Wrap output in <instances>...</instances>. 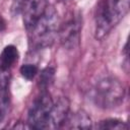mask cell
<instances>
[{"mask_svg":"<svg viewBox=\"0 0 130 130\" xmlns=\"http://www.w3.org/2000/svg\"><path fill=\"white\" fill-rule=\"evenodd\" d=\"M60 18L53 6L48 5L43 15L28 28L29 45L34 50L50 47L56 40L60 29Z\"/></svg>","mask_w":130,"mask_h":130,"instance_id":"cell-1","label":"cell"},{"mask_svg":"<svg viewBox=\"0 0 130 130\" xmlns=\"http://www.w3.org/2000/svg\"><path fill=\"white\" fill-rule=\"evenodd\" d=\"M130 0H102L96 8L94 36L103 40L129 10Z\"/></svg>","mask_w":130,"mask_h":130,"instance_id":"cell-2","label":"cell"},{"mask_svg":"<svg viewBox=\"0 0 130 130\" xmlns=\"http://www.w3.org/2000/svg\"><path fill=\"white\" fill-rule=\"evenodd\" d=\"M125 87L114 76H107L98 81L93 88L94 104L102 109H114L123 103Z\"/></svg>","mask_w":130,"mask_h":130,"instance_id":"cell-3","label":"cell"},{"mask_svg":"<svg viewBox=\"0 0 130 130\" xmlns=\"http://www.w3.org/2000/svg\"><path fill=\"white\" fill-rule=\"evenodd\" d=\"M53 100L47 90H41L29 108L27 115V123L29 128L48 129L50 112L53 107Z\"/></svg>","mask_w":130,"mask_h":130,"instance_id":"cell-4","label":"cell"},{"mask_svg":"<svg viewBox=\"0 0 130 130\" xmlns=\"http://www.w3.org/2000/svg\"><path fill=\"white\" fill-rule=\"evenodd\" d=\"M81 26V18L76 14L71 16L65 23L60 25L58 35L60 36V42L64 48L72 50L79 45Z\"/></svg>","mask_w":130,"mask_h":130,"instance_id":"cell-5","label":"cell"},{"mask_svg":"<svg viewBox=\"0 0 130 130\" xmlns=\"http://www.w3.org/2000/svg\"><path fill=\"white\" fill-rule=\"evenodd\" d=\"M48 7V0H21L20 12L25 27L30 28Z\"/></svg>","mask_w":130,"mask_h":130,"instance_id":"cell-6","label":"cell"},{"mask_svg":"<svg viewBox=\"0 0 130 130\" xmlns=\"http://www.w3.org/2000/svg\"><path fill=\"white\" fill-rule=\"evenodd\" d=\"M69 101L67 98H59L52 107V110L50 112L49 116V122H48V129H55V128H60L64 125L68 113H69Z\"/></svg>","mask_w":130,"mask_h":130,"instance_id":"cell-7","label":"cell"},{"mask_svg":"<svg viewBox=\"0 0 130 130\" xmlns=\"http://www.w3.org/2000/svg\"><path fill=\"white\" fill-rule=\"evenodd\" d=\"M92 122L90 117L84 111H77L72 115H68L64 126L68 129H89Z\"/></svg>","mask_w":130,"mask_h":130,"instance_id":"cell-8","label":"cell"},{"mask_svg":"<svg viewBox=\"0 0 130 130\" xmlns=\"http://www.w3.org/2000/svg\"><path fill=\"white\" fill-rule=\"evenodd\" d=\"M19 57L18 50L13 45L6 46L0 54V67L9 69L12 65H14Z\"/></svg>","mask_w":130,"mask_h":130,"instance_id":"cell-9","label":"cell"},{"mask_svg":"<svg viewBox=\"0 0 130 130\" xmlns=\"http://www.w3.org/2000/svg\"><path fill=\"white\" fill-rule=\"evenodd\" d=\"M10 73L8 69L0 67V104H4L8 98Z\"/></svg>","mask_w":130,"mask_h":130,"instance_id":"cell-10","label":"cell"},{"mask_svg":"<svg viewBox=\"0 0 130 130\" xmlns=\"http://www.w3.org/2000/svg\"><path fill=\"white\" fill-rule=\"evenodd\" d=\"M55 76V70L52 67H47L42 70L39 78V85L41 90H47L48 87L53 83Z\"/></svg>","mask_w":130,"mask_h":130,"instance_id":"cell-11","label":"cell"},{"mask_svg":"<svg viewBox=\"0 0 130 130\" xmlns=\"http://www.w3.org/2000/svg\"><path fill=\"white\" fill-rule=\"evenodd\" d=\"M98 128L100 129H117V130H126L128 129V125L119 119H106L100 122V124L98 125Z\"/></svg>","mask_w":130,"mask_h":130,"instance_id":"cell-12","label":"cell"},{"mask_svg":"<svg viewBox=\"0 0 130 130\" xmlns=\"http://www.w3.org/2000/svg\"><path fill=\"white\" fill-rule=\"evenodd\" d=\"M20 74L27 80H31L38 74V67L34 64H24L19 69Z\"/></svg>","mask_w":130,"mask_h":130,"instance_id":"cell-13","label":"cell"},{"mask_svg":"<svg viewBox=\"0 0 130 130\" xmlns=\"http://www.w3.org/2000/svg\"><path fill=\"white\" fill-rule=\"evenodd\" d=\"M1 116H2V111H1V108H0V120H1Z\"/></svg>","mask_w":130,"mask_h":130,"instance_id":"cell-14","label":"cell"}]
</instances>
